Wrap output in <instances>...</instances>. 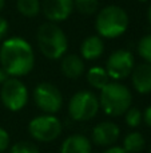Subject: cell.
<instances>
[{
	"instance_id": "cell-1",
	"label": "cell",
	"mask_w": 151,
	"mask_h": 153,
	"mask_svg": "<svg viewBox=\"0 0 151 153\" xmlns=\"http://www.w3.org/2000/svg\"><path fill=\"white\" fill-rule=\"evenodd\" d=\"M35 63L31 45L21 38H11L0 47V65L11 76L27 75Z\"/></svg>"
},
{
	"instance_id": "cell-2",
	"label": "cell",
	"mask_w": 151,
	"mask_h": 153,
	"mask_svg": "<svg viewBox=\"0 0 151 153\" xmlns=\"http://www.w3.org/2000/svg\"><path fill=\"white\" fill-rule=\"evenodd\" d=\"M39 50L48 59H60L67 51V36L54 22L43 23L37 30Z\"/></svg>"
},
{
	"instance_id": "cell-3",
	"label": "cell",
	"mask_w": 151,
	"mask_h": 153,
	"mask_svg": "<svg viewBox=\"0 0 151 153\" xmlns=\"http://www.w3.org/2000/svg\"><path fill=\"white\" fill-rule=\"evenodd\" d=\"M98 34L103 38L114 39L123 35L128 28V15L119 5H107L99 11L95 22Z\"/></svg>"
},
{
	"instance_id": "cell-4",
	"label": "cell",
	"mask_w": 151,
	"mask_h": 153,
	"mask_svg": "<svg viewBox=\"0 0 151 153\" xmlns=\"http://www.w3.org/2000/svg\"><path fill=\"white\" fill-rule=\"evenodd\" d=\"M131 93L125 85L118 82H108L100 90L99 105L110 117H118L125 114L131 106Z\"/></svg>"
},
{
	"instance_id": "cell-5",
	"label": "cell",
	"mask_w": 151,
	"mask_h": 153,
	"mask_svg": "<svg viewBox=\"0 0 151 153\" xmlns=\"http://www.w3.org/2000/svg\"><path fill=\"white\" fill-rule=\"evenodd\" d=\"M99 100L92 91L80 90L75 93L68 102V114L74 121H90L98 114Z\"/></svg>"
},
{
	"instance_id": "cell-6",
	"label": "cell",
	"mask_w": 151,
	"mask_h": 153,
	"mask_svg": "<svg viewBox=\"0 0 151 153\" xmlns=\"http://www.w3.org/2000/svg\"><path fill=\"white\" fill-rule=\"evenodd\" d=\"M1 102L8 110L19 111L28 102V90L26 85L16 76H10L1 85L0 90Z\"/></svg>"
},
{
	"instance_id": "cell-7",
	"label": "cell",
	"mask_w": 151,
	"mask_h": 153,
	"mask_svg": "<svg viewBox=\"0 0 151 153\" xmlns=\"http://www.w3.org/2000/svg\"><path fill=\"white\" fill-rule=\"evenodd\" d=\"M28 133L34 140L40 143H51L62 133V124L52 114L35 117L28 124Z\"/></svg>"
},
{
	"instance_id": "cell-8",
	"label": "cell",
	"mask_w": 151,
	"mask_h": 153,
	"mask_svg": "<svg viewBox=\"0 0 151 153\" xmlns=\"http://www.w3.org/2000/svg\"><path fill=\"white\" fill-rule=\"evenodd\" d=\"M34 101L42 111L47 114H55L62 109L63 95L55 85L50 82H42L34 90Z\"/></svg>"
},
{
	"instance_id": "cell-9",
	"label": "cell",
	"mask_w": 151,
	"mask_h": 153,
	"mask_svg": "<svg viewBox=\"0 0 151 153\" xmlns=\"http://www.w3.org/2000/svg\"><path fill=\"white\" fill-rule=\"evenodd\" d=\"M134 56L127 50H117L107 59L106 71L112 79H125L131 74L134 69Z\"/></svg>"
},
{
	"instance_id": "cell-10",
	"label": "cell",
	"mask_w": 151,
	"mask_h": 153,
	"mask_svg": "<svg viewBox=\"0 0 151 153\" xmlns=\"http://www.w3.org/2000/svg\"><path fill=\"white\" fill-rule=\"evenodd\" d=\"M74 11V0H43L42 12L48 22H63Z\"/></svg>"
},
{
	"instance_id": "cell-11",
	"label": "cell",
	"mask_w": 151,
	"mask_h": 153,
	"mask_svg": "<svg viewBox=\"0 0 151 153\" xmlns=\"http://www.w3.org/2000/svg\"><path fill=\"white\" fill-rule=\"evenodd\" d=\"M92 141L99 146H111L118 141L120 129L115 122L103 121L99 122L92 129Z\"/></svg>"
},
{
	"instance_id": "cell-12",
	"label": "cell",
	"mask_w": 151,
	"mask_h": 153,
	"mask_svg": "<svg viewBox=\"0 0 151 153\" xmlns=\"http://www.w3.org/2000/svg\"><path fill=\"white\" fill-rule=\"evenodd\" d=\"M131 81L138 93H151V63H141L138 66H134L131 71Z\"/></svg>"
},
{
	"instance_id": "cell-13",
	"label": "cell",
	"mask_w": 151,
	"mask_h": 153,
	"mask_svg": "<svg viewBox=\"0 0 151 153\" xmlns=\"http://www.w3.org/2000/svg\"><path fill=\"white\" fill-rule=\"evenodd\" d=\"M62 73L70 79H78L84 73V62L76 54H68L62 56Z\"/></svg>"
},
{
	"instance_id": "cell-14",
	"label": "cell",
	"mask_w": 151,
	"mask_h": 153,
	"mask_svg": "<svg viewBox=\"0 0 151 153\" xmlns=\"http://www.w3.org/2000/svg\"><path fill=\"white\" fill-rule=\"evenodd\" d=\"M104 53V43L100 36L98 35H91L86 38L80 45V54L87 61H95L100 58Z\"/></svg>"
},
{
	"instance_id": "cell-15",
	"label": "cell",
	"mask_w": 151,
	"mask_h": 153,
	"mask_svg": "<svg viewBox=\"0 0 151 153\" xmlns=\"http://www.w3.org/2000/svg\"><path fill=\"white\" fill-rule=\"evenodd\" d=\"M60 153H91V143L83 134H72L63 141Z\"/></svg>"
},
{
	"instance_id": "cell-16",
	"label": "cell",
	"mask_w": 151,
	"mask_h": 153,
	"mask_svg": "<svg viewBox=\"0 0 151 153\" xmlns=\"http://www.w3.org/2000/svg\"><path fill=\"white\" fill-rule=\"evenodd\" d=\"M87 82L94 89L102 90L110 82L108 73H107L106 69H103V67H98V66L91 67L87 71Z\"/></svg>"
},
{
	"instance_id": "cell-17",
	"label": "cell",
	"mask_w": 151,
	"mask_h": 153,
	"mask_svg": "<svg viewBox=\"0 0 151 153\" xmlns=\"http://www.w3.org/2000/svg\"><path fill=\"white\" fill-rule=\"evenodd\" d=\"M123 149L127 153H139L144 148V137L139 132H131L125 137Z\"/></svg>"
},
{
	"instance_id": "cell-18",
	"label": "cell",
	"mask_w": 151,
	"mask_h": 153,
	"mask_svg": "<svg viewBox=\"0 0 151 153\" xmlns=\"http://www.w3.org/2000/svg\"><path fill=\"white\" fill-rule=\"evenodd\" d=\"M16 8L23 16L34 18L42 10L39 0H16Z\"/></svg>"
},
{
	"instance_id": "cell-19",
	"label": "cell",
	"mask_w": 151,
	"mask_h": 153,
	"mask_svg": "<svg viewBox=\"0 0 151 153\" xmlns=\"http://www.w3.org/2000/svg\"><path fill=\"white\" fill-rule=\"evenodd\" d=\"M74 8L82 15L91 16L98 11L99 0H74Z\"/></svg>"
},
{
	"instance_id": "cell-20",
	"label": "cell",
	"mask_w": 151,
	"mask_h": 153,
	"mask_svg": "<svg viewBox=\"0 0 151 153\" xmlns=\"http://www.w3.org/2000/svg\"><path fill=\"white\" fill-rule=\"evenodd\" d=\"M138 53L146 63H151V34L144 35L138 43Z\"/></svg>"
},
{
	"instance_id": "cell-21",
	"label": "cell",
	"mask_w": 151,
	"mask_h": 153,
	"mask_svg": "<svg viewBox=\"0 0 151 153\" xmlns=\"http://www.w3.org/2000/svg\"><path fill=\"white\" fill-rule=\"evenodd\" d=\"M10 153H39V149L31 141H18L12 145Z\"/></svg>"
},
{
	"instance_id": "cell-22",
	"label": "cell",
	"mask_w": 151,
	"mask_h": 153,
	"mask_svg": "<svg viewBox=\"0 0 151 153\" xmlns=\"http://www.w3.org/2000/svg\"><path fill=\"white\" fill-rule=\"evenodd\" d=\"M143 120V114L141 113L138 108H130L126 111V124L130 128H136L141 125Z\"/></svg>"
},
{
	"instance_id": "cell-23",
	"label": "cell",
	"mask_w": 151,
	"mask_h": 153,
	"mask_svg": "<svg viewBox=\"0 0 151 153\" xmlns=\"http://www.w3.org/2000/svg\"><path fill=\"white\" fill-rule=\"evenodd\" d=\"M10 145V136L5 132V129L0 128V153L4 152Z\"/></svg>"
},
{
	"instance_id": "cell-24",
	"label": "cell",
	"mask_w": 151,
	"mask_h": 153,
	"mask_svg": "<svg viewBox=\"0 0 151 153\" xmlns=\"http://www.w3.org/2000/svg\"><path fill=\"white\" fill-rule=\"evenodd\" d=\"M8 28H10V26H8V22L5 20L4 18H1V16H0V40H1L5 36V35H7Z\"/></svg>"
},
{
	"instance_id": "cell-25",
	"label": "cell",
	"mask_w": 151,
	"mask_h": 153,
	"mask_svg": "<svg viewBox=\"0 0 151 153\" xmlns=\"http://www.w3.org/2000/svg\"><path fill=\"white\" fill-rule=\"evenodd\" d=\"M143 121L146 122L147 126L151 128V105L147 106L146 110H144V113H143Z\"/></svg>"
},
{
	"instance_id": "cell-26",
	"label": "cell",
	"mask_w": 151,
	"mask_h": 153,
	"mask_svg": "<svg viewBox=\"0 0 151 153\" xmlns=\"http://www.w3.org/2000/svg\"><path fill=\"white\" fill-rule=\"evenodd\" d=\"M103 153H127L122 146H111V148L106 149Z\"/></svg>"
},
{
	"instance_id": "cell-27",
	"label": "cell",
	"mask_w": 151,
	"mask_h": 153,
	"mask_svg": "<svg viewBox=\"0 0 151 153\" xmlns=\"http://www.w3.org/2000/svg\"><path fill=\"white\" fill-rule=\"evenodd\" d=\"M10 76H11V75L8 74V73L5 71V70L3 69V67H0V85H3V83H4V82L7 81V79L10 78Z\"/></svg>"
},
{
	"instance_id": "cell-28",
	"label": "cell",
	"mask_w": 151,
	"mask_h": 153,
	"mask_svg": "<svg viewBox=\"0 0 151 153\" xmlns=\"http://www.w3.org/2000/svg\"><path fill=\"white\" fill-rule=\"evenodd\" d=\"M147 19H149V22H150V24H151V5H150V8H149V12H147Z\"/></svg>"
},
{
	"instance_id": "cell-29",
	"label": "cell",
	"mask_w": 151,
	"mask_h": 153,
	"mask_svg": "<svg viewBox=\"0 0 151 153\" xmlns=\"http://www.w3.org/2000/svg\"><path fill=\"white\" fill-rule=\"evenodd\" d=\"M4 4H5V0H0V11L3 10V7H4Z\"/></svg>"
},
{
	"instance_id": "cell-30",
	"label": "cell",
	"mask_w": 151,
	"mask_h": 153,
	"mask_svg": "<svg viewBox=\"0 0 151 153\" xmlns=\"http://www.w3.org/2000/svg\"><path fill=\"white\" fill-rule=\"evenodd\" d=\"M138 1H147V0H138Z\"/></svg>"
},
{
	"instance_id": "cell-31",
	"label": "cell",
	"mask_w": 151,
	"mask_h": 153,
	"mask_svg": "<svg viewBox=\"0 0 151 153\" xmlns=\"http://www.w3.org/2000/svg\"><path fill=\"white\" fill-rule=\"evenodd\" d=\"M150 153H151V148H150Z\"/></svg>"
}]
</instances>
